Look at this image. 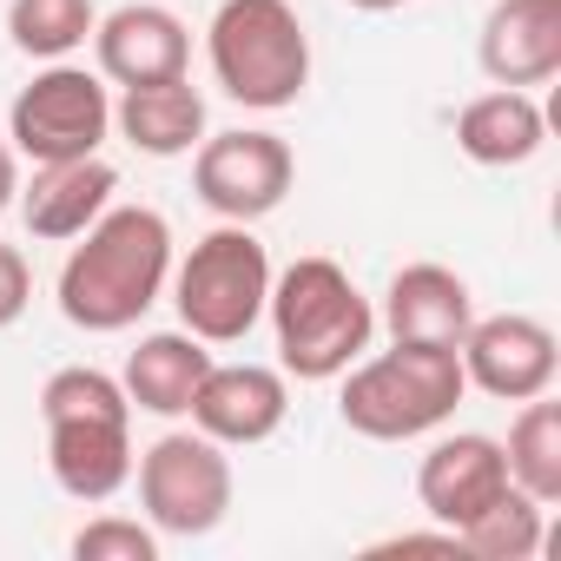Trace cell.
<instances>
[{
	"mask_svg": "<svg viewBox=\"0 0 561 561\" xmlns=\"http://www.w3.org/2000/svg\"><path fill=\"white\" fill-rule=\"evenodd\" d=\"M172 277V225L152 205H106L60 264V318L87 337L133 331Z\"/></svg>",
	"mask_w": 561,
	"mask_h": 561,
	"instance_id": "6da1fadb",
	"label": "cell"
},
{
	"mask_svg": "<svg viewBox=\"0 0 561 561\" xmlns=\"http://www.w3.org/2000/svg\"><path fill=\"white\" fill-rule=\"evenodd\" d=\"M264 318L277 337V370L298 383H337L377 337V305L337 257H298L271 271Z\"/></svg>",
	"mask_w": 561,
	"mask_h": 561,
	"instance_id": "7a4b0ae2",
	"label": "cell"
},
{
	"mask_svg": "<svg viewBox=\"0 0 561 561\" xmlns=\"http://www.w3.org/2000/svg\"><path fill=\"white\" fill-rule=\"evenodd\" d=\"M47 469L73 502H113L133 482V403L119 377L67 364L41 383Z\"/></svg>",
	"mask_w": 561,
	"mask_h": 561,
	"instance_id": "3957f363",
	"label": "cell"
},
{
	"mask_svg": "<svg viewBox=\"0 0 561 561\" xmlns=\"http://www.w3.org/2000/svg\"><path fill=\"white\" fill-rule=\"evenodd\" d=\"M337 416L344 430L370 436V443H416L430 430H443L456 416V403L469 397L462 383V357L443 344H397L390 351H364L344 377H337Z\"/></svg>",
	"mask_w": 561,
	"mask_h": 561,
	"instance_id": "277c9868",
	"label": "cell"
},
{
	"mask_svg": "<svg viewBox=\"0 0 561 561\" xmlns=\"http://www.w3.org/2000/svg\"><path fill=\"white\" fill-rule=\"evenodd\" d=\"M205 60L218 93L251 113H285L311 87V34L291 0H218Z\"/></svg>",
	"mask_w": 561,
	"mask_h": 561,
	"instance_id": "5b68a950",
	"label": "cell"
},
{
	"mask_svg": "<svg viewBox=\"0 0 561 561\" xmlns=\"http://www.w3.org/2000/svg\"><path fill=\"white\" fill-rule=\"evenodd\" d=\"M165 285L179 305V331H192L198 344H244L271 298V251L257 244L251 225L218 218V231H205L172 264Z\"/></svg>",
	"mask_w": 561,
	"mask_h": 561,
	"instance_id": "8992f818",
	"label": "cell"
},
{
	"mask_svg": "<svg viewBox=\"0 0 561 561\" xmlns=\"http://www.w3.org/2000/svg\"><path fill=\"white\" fill-rule=\"evenodd\" d=\"M113 139V93L73 60H47L8 106V146L34 165L93 159Z\"/></svg>",
	"mask_w": 561,
	"mask_h": 561,
	"instance_id": "52a82bcc",
	"label": "cell"
},
{
	"mask_svg": "<svg viewBox=\"0 0 561 561\" xmlns=\"http://www.w3.org/2000/svg\"><path fill=\"white\" fill-rule=\"evenodd\" d=\"M133 476H139V508L159 535L192 541L231 515V489H238L231 456L205 430H165L152 449L133 456Z\"/></svg>",
	"mask_w": 561,
	"mask_h": 561,
	"instance_id": "ba28073f",
	"label": "cell"
},
{
	"mask_svg": "<svg viewBox=\"0 0 561 561\" xmlns=\"http://www.w3.org/2000/svg\"><path fill=\"white\" fill-rule=\"evenodd\" d=\"M298 185V159L291 146L264 133V126H238V133H205L192 146V192L205 211H218L225 225H257Z\"/></svg>",
	"mask_w": 561,
	"mask_h": 561,
	"instance_id": "9c48e42d",
	"label": "cell"
},
{
	"mask_svg": "<svg viewBox=\"0 0 561 561\" xmlns=\"http://www.w3.org/2000/svg\"><path fill=\"white\" fill-rule=\"evenodd\" d=\"M462 357V383L495 397V403H528L541 390H554V370H561V351H554V331L528 311H495V318H476L456 344Z\"/></svg>",
	"mask_w": 561,
	"mask_h": 561,
	"instance_id": "30bf717a",
	"label": "cell"
},
{
	"mask_svg": "<svg viewBox=\"0 0 561 561\" xmlns=\"http://www.w3.org/2000/svg\"><path fill=\"white\" fill-rule=\"evenodd\" d=\"M185 416H192V430H205L225 449H257V443H271L277 430H285L291 383L271 364H218L211 357V370H205V383H198Z\"/></svg>",
	"mask_w": 561,
	"mask_h": 561,
	"instance_id": "8fae6325",
	"label": "cell"
},
{
	"mask_svg": "<svg viewBox=\"0 0 561 561\" xmlns=\"http://www.w3.org/2000/svg\"><path fill=\"white\" fill-rule=\"evenodd\" d=\"M495 495H508V462H502V443L482 436V430H456V436H436L430 456L416 462V502L436 528H462L476 522Z\"/></svg>",
	"mask_w": 561,
	"mask_h": 561,
	"instance_id": "7c38bea8",
	"label": "cell"
},
{
	"mask_svg": "<svg viewBox=\"0 0 561 561\" xmlns=\"http://www.w3.org/2000/svg\"><path fill=\"white\" fill-rule=\"evenodd\" d=\"M93 60L100 80L113 87H152V80H179L192 67V34L172 8H152V0H126V8L100 14L93 27Z\"/></svg>",
	"mask_w": 561,
	"mask_h": 561,
	"instance_id": "4fadbf2b",
	"label": "cell"
},
{
	"mask_svg": "<svg viewBox=\"0 0 561 561\" xmlns=\"http://www.w3.org/2000/svg\"><path fill=\"white\" fill-rule=\"evenodd\" d=\"M476 60L495 87H548L561 73V0H495Z\"/></svg>",
	"mask_w": 561,
	"mask_h": 561,
	"instance_id": "5bb4252c",
	"label": "cell"
},
{
	"mask_svg": "<svg viewBox=\"0 0 561 561\" xmlns=\"http://www.w3.org/2000/svg\"><path fill=\"white\" fill-rule=\"evenodd\" d=\"M377 324L397 344H443V351H456L462 331L476 324V298L462 285V271H449V264H403L383 285Z\"/></svg>",
	"mask_w": 561,
	"mask_h": 561,
	"instance_id": "9a60e30c",
	"label": "cell"
},
{
	"mask_svg": "<svg viewBox=\"0 0 561 561\" xmlns=\"http://www.w3.org/2000/svg\"><path fill=\"white\" fill-rule=\"evenodd\" d=\"M119 192V172L93 152V159H67V165H34V185H21V218L34 238L47 244H73Z\"/></svg>",
	"mask_w": 561,
	"mask_h": 561,
	"instance_id": "2e32d148",
	"label": "cell"
},
{
	"mask_svg": "<svg viewBox=\"0 0 561 561\" xmlns=\"http://www.w3.org/2000/svg\"><path fill=\"white\" fill-rule=\"evenodd\" d=\"M541 146H548V113L535 106L528 87H489L456 113V152L469 165L508 172V165H528Z\"/></svg>",
	"mask_w": 561,
	"mask_h": 561,
	"instance_id": "e0dca14e",
	"label": "cell"
},
{
	"mask_svg": "<svg viewBox=\"0 0 561 561\" xmlns=\"http://www.w3.org/2000/svg\"><path fill=\"white\" fill-rule=\"evenodd\" d=\"M113 133L133 152H146V159H185L205 139V93L185 73L179 80H152V87H119Z\"/></svg>",
	"mask_w": 561,
	"mask_h": 561,
	"instance_id": "ac0fdd59",
	"label": "cell"
},
{
	"mask_svg": "<svg viewBox=\"0 0 561 561\" xmlns=\"http://www.w3.org/2000/svg\"><path fill=\"white\" fill-rule=\"evenodd\" d=\"M205 370H211V344H198L192 331H152V337H139V351L126 357V370H119V390H126V403L133 410H146V416H185L192 410V397H198V383H205Z\"/></svg>",
	"mask_w": 561,
	"mask_h": 561,
	"instance_id": "d6986e66",
	"label": "cell"
},
{
	"mask_svg": "<svg viewBox=\"0 0 561 561\" xmlns=\"http://www.w3.org/2000/svg\"><path fill=\"white\" fill-rule=\"evenodd\" d=\"M502 462H508V482L522 495H535L541 508L561 502V403L541 390L522 403V416L508 423V443H502Z\"/></svg>",
	"mask_w": 561,
	"mask_h": 561,
	"instance_id": "ffe728a7",
	"label": "cell"
},
{
	"mask_svg": "<svg viewBox=\"0 0 561 561\" xmlns=\"http://www.w3.org/2000/svg\"><path fill=\"white\" fill-rule=\"evenodd\" d=\"M100 27L93 0H8V34L27 60H73Z\"/></svg>",
	"mask_w": 561,
	"mask_h": 561,
	"instance_id": "44dd1931",
	"label": "cell"
},
{
	"mask_svg": "<svg viewBox=\"0 0 561 561\" xmlns=\"http://www.w3.org/2000/svg\"><path fill=\"white\" fill-rule=\"evenodd\" d=\"M541 515H548V508L508 482V495H495L476 522H462L456 541H462V554H476V561H535V548H541Z\"/></svg>",
	"mask_w": 561,
	"mask_h": 561,
	"instance_id": "7402d4cb",
	"label": "cell"
},
{
	"mask_svg": "<svg viewBox=\"0 0 561 561\" xmlns=\"http://www.w3.org/2000/svg\"><path fill=\"white\" fill-rule=\"evenodd\" d=\"M80 561H159V528L133 522V515H100L73 535Z\"/></svg>",
	"mask_w": 561,
	"mask_h": 561,
	"instance_id": "603a6c76",
	"label": "cell"
},
{
	"mask_svg": "<svg viewBox=\"0 0 561 561\" xmlns=\"http://www.w3.org/2000/svg\"><path fill=\"white\" fill-rule=\"evenodd\" d=\"M34 305V271L14 244H0V331L21 324V311Z\"/></svg>",
	"mask_w": 561,
	"mask_h": 561,
	"instance_id": "cb8c5ba5",
	"label": "cell"
},
{
	"mask_svg": "<svg viewBox=\"0 0 561 561\" xmlns=\"http://www.w3.org/2000/svg\"><path fill=\"white\" fill-rule=\"evenodd\" d=\"M14 198H21V152L0 139V211H8Z\"/></svg>",
	"mask_w": 561,
	"mask_h": 561,
	"instance_id": "d4e9b609",
	"label": "cell"
},
{
	"mask_svg": "<svg viewBox=\"0 0 561 561\" xmlns=\"http://www.w3.org/2000/svg\"><path fill=\"white\" fill-rule=\"evenodd\" d=\"M357 14H397V8H410V0H351Z\"/></svg>",
	"mask_w": 561,
	"mask_h": 561,
	"instance_id": "484cf974",
	"label": "cell"
}]
</instances>
